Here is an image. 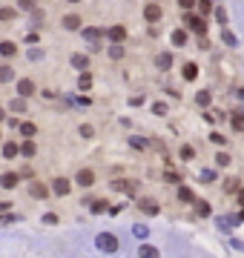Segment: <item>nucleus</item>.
I'll return each instance as SVG.
<instances>
[{"label":"nucleus","mask_w":244,"mask_h":258,"mask_svg":"<svg viewBox=\"0 0 244 258\" xmlns=\"http://www.w3.org/2000/svg\"><path fill=\"white\" fill-rule=\"evenodd\" d=\"M95 247H98V252H103V255H115L121 244H118V235H115V232L103 230V232L95 235Z\"/></svg>","instance_id":"obj_1"},{"label":"nucleus","mask_w":244,"mask_h":258,"mask_svg":"<svg viewBox=\"0 0 244 258\" xmlns=\"http://www.w3.org/2000/svg\"><path fill=\"white\" fill-rule=\"evenodd\" d=\"M184 23H187V29H190V32H196V35H204V32H207V23H204L201 15H187Z\"/></svg>","instance_id":"obj_2"},{"label":"nucleus","mask_w":244,"mask_h":258,"mask_svg":"<svg viewBox=\"0 0 244 258\" xmlns=\"http://www.w3.org/2000/svg\"><path fill=\"white\" fill-rule=\"evenodd\" d=\"M15 89H18V95H20V98H32V95L38 92V86H35V81H29V78H20Z\"/></svg>","instance_id":"obj_3"},{"label":"nucleus","mask_w":244,"mask_h":258,"mask_svg":"<svg viewBox=\"0 0 244 258\" xmlns=\"http://www.w3.org/2000/svg\"><path fill=\"white\" fill-rule=\"evenodd\" d=\"M138 258H161V249L155 247V244L141 241V247H138Z\"/></svg>","instance_id":"obj_4"},{"label":"nucleus","mask_w":244,"mask_h":258,"mask_svg":"<svg viewBox=\"0 0 244 258\" xmlns=\"http://www.w3.org/2000/svg\"><path fill=\"white\" fill-rule=\"evenodd\" d=\"M18 184H20L18 172H3V175H0V186H3V189H15Z\"/></svg>","instance_id":"obj_5"},{"label":"nucleus","mask_w":244,"mask_h":258,"mask_svg":"<svg viewBox=\"0 0 244 258\" xmlns=\"http://www.w3.org/2000/svg\"><path fill=\"white\" fill-rule=\"evenodd\" d=\"M75 181H78V186H84V189H86V186L95 184V172H92V169H81Z\"/></svg>","instance_id":"obj_6"},{"label":"nucleus","mask_w":244,"mask_h":258,"mask_svg":"<svg viewBox=\"0 0 244 258\" xmlns=\"http://www.w3.org/2000/svg\"><path fill=\"white\" fill-rule=\"evenodd\" d=\"M106 37H109L112 43H124V40H127V29H124V26H109Z\"/></svg>","instance_id":"obj_7"},{"label":"nucleus","mask_w":244,"mask_h":258,"mask_svg":"<svg viewBox=\"0 0 244 258\" xmlns=\"http://www.w3.org/2000/svg\"><path fill=\"white\" fill-rule=\"evenodd\" d=\"M20 155V147L15 144V141H3V158L6 161H12V158H18Z\"/></svg>","instance_id":"obj_8"},{"label":"nucleus","mask_w":244,"mask_h":258,"mask_svg":"<svg viewBox=\"0 0 244 258\" xmlns=\"http://www.w3.org/2000/svg\"><path fill=\"white\" fill-rule=\"evenodd\" d=\"M52 192L60 195V198L69 195V181H66V178H55V181H52Z\"/></svg>","instance_id":"obj_9"},{"label":"nucleus","mask_w":244,"mask_h":258,"mask_svg":"<svg viewBox=\"0 0 244 258\" xmlns=\"http://www.w3.org/2000/svg\"><path fill=\"white\" fill-rule=\"evenodd\" d=\"M155 66H158L161 72H169V69H172V55H169V52L158 55V57H155Z\"/></svg>","instance_id":"obj_10"},{"label":"nucleus","mask_w":244,"mask_h":258,"mask_svg":"<svg viewBox=\"0 0 244 258\" xmlns=\"http://www.w3.org/2000/svg\"><path fill=\"white\" fill-rule=\"evenodd\" d=\"M132 235L138 241H147L150 238V227H147V224H132Z\"/></svg>","instance_id":"obj_11"},{"label":"nucleus","mask_w":244,"mask_h":258,"mask_svg":"<svg viewBox=\"0 0 244 258\" xmlns=\"http://www.w3.org/2000/svg\"><path fill=\"white\" fill-rule=\"evenodd\" d=\"M69 63L75 66L78 72H86V69H89V57H86V55H72V60H69Z\"/></svg>","instance_id":"obj_12"},{"label":"nucleus","mask_w":244,"mask_h":258,"mask_svg":"<svg viewBox=\"0 0 244 258\" xmlns=\"http://www.w3.org/2000/svg\"><path fill=\"white\" fill-rule=\"evenodd\" d=\"M0 55H3V57H15V55H18L15 40H3V43H0Z\"/></svg>","instance_id":"obj_13"},{"label":"nucleus","mask_w":244,"mask_h":258,"mask_svg":"<svg viewBox=\"0 0 244 258\" xmlns=\"http://www.w3.org/2000/svg\"><path fill=\"white\" fill-rule=\"evenodd\" d=\"M144 18L150 20V23H155V20H161V6H155V3H150V6L144 9Z\"/></svg>","instance_id":"obj_14"},{"label":"nucleus","mask_w":244,"mask_h":258,"mask_svg":"<svg viewBox=\"0 0 244 258\" xmlns=\"http://www.w3.org/2000/svg\"><path fill=\"white\" fill-rule=\"evenodd\" d=\"M81 23H84V20L78 18V15H66V18H64V29H69V32L81 29Z\"/></svg>","instance_id":"obj_15"},{"label":"nucleus","mask_w":244,"mask_h":258,"mask_svg":"<svg viewBox=\"0 0 244 258\" xmlns=\"http://www.w3.org/2000/svg\"><path fill=\"white\" fill-rule=\"evenodd\" d=\"M81 32H84V37H86V40H92V43H98V37L103 35V32H101L98 26H84Z\"/></svg>","instance_id":"obj_16"},{"label":"nucleus","mask_w":244,"mask_h":258,"mask_svg":"<svg viewBox=\"0 0 244 258\" xmlns=\"http://www.w3.org/2000/svg\"><path fill=\"white\" fill-rule=\"evenodd\" d=\"M141 210H144V215H158V204L152 201V198H144Z\"/></svg>","instance_id":"obj_17"},{"label":"nucleus","mask_w":244,"mask_h":258,"mask_svg":"<svg viewBox=\"0 0 244 258\" xmlns=\"http://www.w3.org/2000/svg\"><path fill=\"white\" fill-rule=\"evenodd\" d=\"M20 135H23V138H35V135H38V126H35V123H29V120H26V123H20Z\"/></svg>","instance_id":"obj_18"},{"label":"nucleus","mask_w":244,"mask_h":258,"mask_svg":"<svg viewBox=\"0 0 244 258\" xmlns=\"http://www.w3.org/2000/svg\"><path fill=\"white\" fill-rule=\"evenodd\" d=\"M18 18V9H12V6H3L0 9V23H9V20Z\"/></svg>","instance_id":"obj_19"},{"label":"nucleus","mask_w":244,"mask_h":258,"mask_svg":"<svg viewBox=\"0 0 244 258\" xmlns=\"http://www.w3.org/2000/svg\"><path fill=\"white\" fill-rule=\"evenodd\" d=\"M172 46H187V32L184 29H175L172 32Z\"/></svg>","instance_id":"obj_20"},{"label":"nucleus","mask_w":244,"mask_h":258,"mask_svg":"<svg viewBox=\"0 0 244 258\" xmlns=\"http://www.w3.org/2000/svg\"><path fill=\"white\" fill-rule=\"evenodd\" d=\"M35 152H38V149H35V141L26 138V144L20 147V155H23V158H35Z\"/></svg>","instance_id":"obj_21"},{"label":"nucleus","mask_w":244,"mask_h":258,"mask_svg":"<svg viewBox=\"0 0 244 258\" xmlns=\"http://www.w3.org/2000/svg\"><path fill=\"white\" fill-rule=\"evenodd\" d=\"M12 78H15V69H12L9 63H3V66H0V83L12 81Z\"/></svg>","instance_id":"obj_22"},{"label":"nucleus","mask_w":244,"mask_h":258,"mask_svg":"<svg viewBox=\"0 0 244 258\" xmlns=\"http://www.w3.org/2000/svg\"><path fill=\"white\" fill-rule=\"evenodd\" d=\"M9 106H12V112H26V98H20V95H18Z\"/></svg>","instance_id":"obj_23"},{"label":"nucleus","mask_w":244,"mask_h":258,"mask_svg":"<svg viewBox=\"0 0 244 258\" xmlns=\"http://www.w3.org/2000/svg\"><path fill=\"white\" fill-rule=\"evenodd\" d=\"M184 78H187V81H196V78H198V66L196 63H187V66H184Z\"/></svg>","instance_id":"obj_24"},{"label":"nucleus","mask_w":244,"mask_h":258,"mask_svg":"<svg viewBox=\"0 0 244 258\" xmlns=\"http://www.w3.org/2000/svg\"><path fill=\"white\" fill-rule=\"evenodd\" d=\"M221 40H224L227 46H238V40H235L233 32H227V29H221Z\"/></svg>","instance_id":"obj_25"},{"label":"nucleus","mask_w":244,"mask_h":258,"mask_svg":"<svg viewBox=\"0 0 244 258\" xmlns=\"http://www.w3.org/2000/svg\"><path fill=\"white\" fill-rule=\"evenodd\" d=\"M78 86H81V89H89V86H92V78H89V72H81V78H78Z\"/></svg>","instance_id":"obj_26"},{"label":"nucleus","mask_w":244,"mask_h":258,"mask_svg":"<svg viewBox=\"0 0 244 258\" xmlns=\"http://www.w3.org/2000/svg\"><path fill=\"white\" fill-rule=\"evenodd\" d=\"M32 195H35V198H46L49 189L46 186H40V184H32Z\"/></svg>","instance_id":"obj_27"},{"label":"nucleus","mask_w":244,"mask_h":258,"mask_svg":"<svg viewBox=\"0 0 244 258\" xmlns=\"http://www.w3.org/2000/svg\"><path fill=\"white\" fill-rule=\"evenodd\" d=\"M109 57H115V60L124 57V46H121V43H112V46H109Z\"/></svg>","instance_id":"obj_28"},{"label":"nucleus","mask_w":244,"mask_h":258,"mask_svg":"<svg viewBox=\"0 0 244 258\" xmlns=\"http://www.w3.org/2000/svg\"><path fill=\"white\" fill-rule=\"evenodd\" d=\"M196 103H198V106H210V92H198L196 95Z\"/></svg>","instance_id":"obj_29"},{"label":"nucleus","mask_w":244,"mask_h":258,"mask_svg":"<svg viewBox=\"0 0 244 258\" xmlns=\"http://www.w3.org/2000/svg\"><path fill=\"white\" fill-rule=\"evenodd\" d=\"M196 210H198V215H210V204H207V201H196Z\"/></svg>","instance_id":"obj_30"},{"label":"nucleus","mask_w":244,"mask_h":258,"mask_svg":"<svg viewBox=\"0 0 244 258\" xmlns=\"http://www.w3.org/2000/svg\"><path fill=\"white\" fill-rule=\"evenodd\" d=\"M216 164H218V166H230V155H227V152H218V155H216Z\"/></svg>","instance_id":"obj_31"},{"label":"nucleus","mask_w":244,"mask_h":258,"mask_svg":"<svg viewBox=\"0 0 244 258\" xmlns=\"http://www.w3.org/2000/svg\"><path fill=\"white\" fill-rule=\"evenodd\" d=\"M178 198L181 201H193V192H190L187 186H178Z\"/></svg>","instance_id":"obj_32"},{"label":"nucleus","mask_w":244,"mask_h":258,"mask_svg":"<svg viewBox=\"0 0 244 258\" xmlns=\"http://www.w3.org/2000/svg\"><path fill=\"white\" fill-rule=\"evenodd\" d=\"M216 20H218V23H221V26H227V12L221 9V6H218V9H216Z\"/></svg>","instance_id":"obj_33"},{"label":"nucleus","mask_w":244,"mask_h":258,"mask_svg":"<svg viewBox=\"0 0 244 258\" xmlns=\"http://www.w3.org/2000/svg\"><path fill=\"white\" fill-rule=\"evenodd\" d=\"M233 126H235V132H244V115H235V118H233Z\"/></svg>","instance_id":"obj_34"},{"label":"nucleus","mask_w":244,"mask_h":258,"mask_svg":"<svg viewBox=\"0 0 244 258\" xmlns=\"http://www.w3.org/2000/svg\"><path fill=\"white\" fill-rule=\"evenodd\" d=\"M152 112H155V115H167V103H152Z\"/></svg>","instance_id":"obj_35"},{"label":"nucleus","mask_w":244,"mask_h":258,"mask_svg":"<svg viewBox=\"0 0 244 258\" xmlns=\"http://www.w3.org/2000/svg\"><path fill=\"white\" fill-rule=\"evenodd\" d=\"M210 141H213V144H221V147H224V135H221V132H213V135H210Z\"/></svg>","instance_id":"obj_36"},{"label":"nucleus","mask_w":244,"mask_h":258,"mask_svg":"<svg viewBox=\"0 0 244 258\" xmlns=\"http://www.w3.org/2000/svg\"><path fill=\"white\" fill-rule=\"evenodd\" d=\"M193 155H196V152H193V147H184V149H181V158H184V161H193Z\"/></svg>","instance_id":"obj_37"},{"label":"nucleus","mask_w":244,"mask_h":258,"mask_svg":"<svg viewBox=\"0 0 244 258\" xmlns=\"http://www.w3.org/2000/svg\"><path fill=\"white\" fill-rule=\"evenodd\" d=\"M20 9L32 12V9H35V0H20Z\"/></svg>","instance_id":"obj_38"},{"label":"nucleus","mask_w":244,"mask_h":258,"mask_svg":"<svg viewBox=\"0 0 244 258\" xmlns=\"http://www.w3.org/2000/svg\"><path fill=\"white\" fill-rule=\"evenodd\" d=\"M196 3H198V0H178V6H181V9H193Z\"/></svg>","instance_id":"obj_39"},{"label":"nucleus","mask_w":244,"mask_h":258,"mask_svg":"<svg viewBox=\"0 0 244 258\" xmlns=\"http://www.w3.org/2000/svg\"><path fill=\"white\" fill-rule=\"evenodd\" d=\"M103 210H106V201H95L92 204V212H103Z\"/></svg>","instance_id":"obj_40"},{"label":"nucleus","mask_w":244,"mask_h":258,"mask_svg":"<svg viewBox=\"0 0 244 258\" xmlns=\"http://www.w3.org/2000/svg\"><path fill=\"white\" fill-rule=\"evenodd\" d=\"M43 221H46V224H57V215H55V212H46V215H43Z\"/></svg>","instance_id":"obj_41"},{"label":"nucleus","mask_w":244,"mask_h":258,"mask_svg":"<svg viewBox=\"0 0 244 258\" xmlns=\"http://www.w3.org/2000/svg\"><path fill=\"white\" fill-rule=\"evenodd\" d=\"M130 144H132V147H135V149H144V147H147V144H144L141 138H130Z\"/></svg>","instance_id":"obj_42"},{"label":"nucleus","mask_w":244,"mask_h":258,"mask_svg":"<svg viewBox=\"0 0 244 258\" xmlns=\"http://www.w3.org/2000/svg\"><path fill=\"white\" fill-rule=\"evenodd\" d=\"M29 57H32V60H40V57H43V52H40V49H32V52H29Z\"/></svg>","instance_id":"obj_43"},{"label":"nucleus","mask_w":244,"mask_h":258,"mask_svg":"<svg viewBox=\"0 0 244 258\" xmlns=\"http://www.w3.org/2000/svg\"><path fill=\"white\" fill-rule=\"evenodd\" d=\"M12 207H15V204H12V201H0V212H9Z\"/></svg>","instance_id":"obj_44"},{"label":"nucleus","mask_w":244,"mask_h":258,"mask_svg":"<svg viewBox=\"0 0 244 258\" xmlns=\"http://www.w3.org/2000/svg\"><path fill=\"white\" fill-rule=\"evenodd\" d=\"M81 135L84 138H92V126H81Z\"/></svg>","instance_id":"obj_45"},{"label":"nucleus","mask_w":244,"mask_h":258,"mask_svg":"<svg viewBox=\"0 0 244 258\" xmlns=\"http://www.w3.org/2000/svg\"><path fill=\"white\" fill-rule=\"evenodd\" d=\"M3 120H6V109H3V106H0V123H3Z\"/></svg>","instance_id":"obj_46"},{"label":"nucleus","mask_w":244,"mask_h":258,"mask_svg":"<svg viewBox=\"0 0 244 258\" xmlns=\"http://www.w3.org/2000/svg\"><path fill=\"white\" fill-rule=\"evenodd\" d=\"M238 201H241V204H244V189H241V192H238Z\"/></svg>","instance_id":"obj_47"},{"label":"nucleus","mask_w":244,"mask_h":258,"mask_svg":"<svg viewBox=\"0 0 244 258\" xmlns=\"http://www.w3.org/2000/svg\"><path fill=\"white\" fill-rule=\"evenodd\" d=\"M238 98H241V101H244V89H241V92H238Z\"/></svg>","instance_id":"obj_48"},{"label":"nucleus","mask_w":244,"mask_h":258,"mask_svg":"<svg viewBox=\"0 0 244 258\" xmlns=\"http://www.w3.org/2000/svg\"><path fill=\"white\" fill-rule=\"evenodd\" d=\"M69 3H81V0H69Z\"/></svg>","instance_id":"obj_49"},{"label":"nucleus","mask_w":244,"mask_h":258,"mask_svg":"<svg viewBox=\"0 0 244 258\" xmlns=\"http://www.w3.org/2000/svg\"><path fill=\"white\" fill-rule=\"evenodd\" d=\"M0 144H3V135H0Z\"/></svg>","instance_id":"obj_50"},{"label":"nucleus","mask_w":244,"mask_h":258,"mask_svg":"<svg viewBox=\"0 0 244 258\" xmlns=\"http://www.w3.org/2000/svg\"><path fill=\"white\" fill-rule=\"evenodd\" d=\"M241 221H244V212H241Z\"/></svg>","instance_id":"obj_51"}]
</instances>
